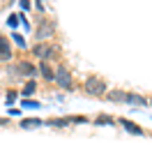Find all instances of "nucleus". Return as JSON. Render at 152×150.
<instances>
[{"label":"nucleus","mask_w":152,"mask_h":150,"mask_svg":"<svg viewBox=\"0 0 152 150\" xmlns=\"http://www.w3.org/2000/svg\"><path fill=\"white\" fill-rule=\"evenodd\" d=\"M95 125H115V118H111V115H99L95 120Z\"/></svg>","instance_id":"obj_10"},{"label":"nucleus","mask_w":152,"mask_h":150,"mask_svg":"<svg viewBox=\"0 0 152 150\" xmlns=\"http://www.w3.org/2000/svg\"><path fill=\"white\" fill-rule=\"evenodd\" d=\"M7 23H10L12 28H14V26H16V23H19V16H14V14H12V16H10V21H7Z\"/></svg>","instance_id":"obj_14"},{"label":"nucleus","mask_w":152,"mask_h":150,"mask_svg":"<svg viewBox=\"0 0 152 150\" xmlns=\"http://www.w3.org/2000/svg\"><path fill=\"white\" fill-rule=\"evenodd\" d=\"M23 106H28V109H39V102H23Z\"/></svg>","instance_id":"obj_13"},{"label":"nucleus","mask_w":152,"mask_h":150,"mask_svg":"<svg viewBox=\"0 0 152 150\" xmlns=\"http://www.w3.org/2000/svg\"><path fill=\"white\" fill-rule=\"evenodd\" d=\"M53 79L58 81L60 88H65V90H72V76L67 72V67H58L56 72H53Z\"/></svg>","instance_id":"obj_2"},{"label":"nucleus","mask_w":152,"mask_h":150,"mask_svg":"<svg viewBox=\"0 0 152 150\" xmlns=\"http://www.w3.org/2000/svg\"><path fill=\"white\" fill-rule=\"evenodd\" d=\"M12 39H14V42H16V46H21V49L26 46V39L21 37V35H14V37H12Z\"/></svg>","instance_id":"obj_12"},{"label":"nucleus","mask_w":152,"mask_h":150,"mask_svg":"<svg viewBox=\"0 0 152 150\" xmlns=\"http://www.w3.org/2000/svg\"><path fill=\"white\" fill-rule=\"evenodd\" d=\"M83 90H86L88 95H104L106 93V83L102 81V79H97V76H88Z\"/></svg>","instance_id":"obj_1"},{"label":"nucleus","mask_w":152,"mask_h":150,"mask_svg":"<svg viewBox=\"0 0 152 150\" xmlns=\"http://www.w3.org/2000/svg\"><path fill=\"white\" fill-rule=\"evenodd\" d=\"M42 125H44V122L39 120V118H23V120H21V127H23V129H32V127H42Z\"/></svg>","instance_id":"obj_7"},{"label":"nucleus","mask_w":152,"mask_h":150,"mask_svg":"<svg viewBox=\"0 0 152 150\" xmlns=\"http://www.w3.org/2000/svg\"><path fill=\"white\" fill-rule=\"evenodd\" d=\"M53 30H56V26H53V23H46L44 28H37V37L39 39H46L48 35H53Z\"/></svg>","instance_id":"obj_8"},{"label":"nucleus","mask_w":152,"mask_h":150,"mask_svg":"<svg viewBox=\"0 0 152 150\" xmlns=\"http://www.w3.org/2000/svg\"><path fill=\"white\" fill-rule=\"evenodd\" d=\"M35 90H37V83H35V81H28V83H26V88L21 90V95H32Z\"/></svg>","instance_id":"obj_11"},{"label":"nucleus","mask_w":152,"mask_h":150,"mask_svg":"<svg viewBox=\"0 0 152 150\" xmlns=\"http://www.w3.org/2000/svg\"><path fill=\"white\" fill-rule=\"evenodd\" d=\"M148 102H150V106H152V97H150V99H148Z\"/></svg>","instance_id":"obj_16"},{"label":"nucleus","mask_w":152,"mask_h":150,"mask_svg":"<svg viewBox=\"0 0 152 150\" xmlns=\"http://www.w3.org/2000/svg\"><path fill=\"white\" fill-rule=\"evenodd\" d=\"M14 99H16V93H10V95H7V102H10V104L14 102Z\"/></svg>","instance_id":"obj_15"},{"label":"nucleus","mask_w":152,"mask_h":150,"mask_svg":"<svg viewBox=\"0 0 152 150\" xmlns=\"http://www.w3.org/2000/svg\"><path fill=\"white\" fill-rule=\"evenodd\" d=\"M32 53L39 56V58H44V62H46V60H53V58H56L58 49L56 46H46V44H37V46L32 49Z\"/></svg>","instance_id":"obj_3"},{"label":"nucleus","mask_w":152,"mask_h":150,"mask_svg":"<svg viewBox=\"0 0 152 150\" xmlns=\"http://www.w3.org/2000/svg\"><path fill=\"white\" fill-rule=\"evenodd\" d=\"M39 72L44 74V79H46V81H53V69L48 67V62H42V65H39Z\"/></svg>","instance_id":"obj_9"},{"label":"nucleus","mask_w":152,"mask_h":150,"mask_svg":"<svg viewBox=\"0 0 152 150\" xmlns=\"http://www.w3.org/2000/svg\"><path fill=\"white\" fill-rule=\"evenodd\" d=\"M0 60H12V49H10V42L0 35Z\"/></svg>","instance_id":"obj_6"},{"label":"nucleus","mask_w":152,"mask_h":150,"mask_svg":"<svg viewBox=\"0 0 152 150\" xmlns=\"http://www.w3.org/2000/svg\"><path fill=\"white\" fill-rule=\"evenodd\" d=\"M12 74H26V76H35L37 74V67L30 65V62H19L16 67H12L10 69Z\"/></svg>","instance_id":"obj_4"},{"label":"nucleus","mask_w":152,"mask_h":150,"mask_svg":"<svg viewBox=\"0 0 152 150\" xmlns=\"http://www.w3.org/2000/svg\"><path fill=\"white\" fill-rule=\"evenodd\" d=\"M120 125H122L124 129L129 132V134H136V136H141V134H145V132L136 125V122H132V120H127V118H120Z\"/></svg>","instance_id":"obj_5"}]
</instances>
